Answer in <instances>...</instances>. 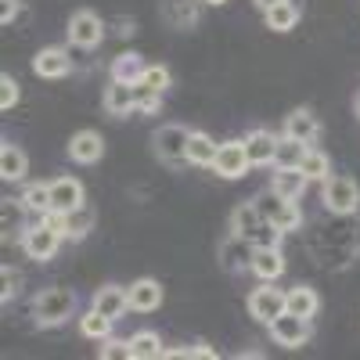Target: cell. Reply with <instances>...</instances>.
<instances>
[{
	"mask_svg": "<svg viewBox=\"0 0 360 360\" xmlns=\"http://www.w3.org/2000/svg\"><path fill=\"white\" fill-rule=\"evenodd\" d=\"M105 108H108L112 115L137 112V83H119V79H112L108 90H105Z\"/></svg>",
	"mask_w": 360,
	"mask_h": 360,
	"instance_id": "cell-15",
	"label": "cell"
},
{
	"mask_svg": "<svg viewBox=\"0 0 360 360\" xmlns=\"http://www.w3.org/2000/svg\"><path fill=\"white\" fill-rule=\"evenodd\" d=\"M285 137H295V141H303V144H314V141L321 137L317 115L307 112V108H295V112L285 119Z\"/></svg>",
	"mask_w": 360,
	"mask_h": 360,
	"instance_id": "cell-16",
	"label": "cell"
},
{
	"mask_svg": "<svg viewBox=\"0 0 360 360\" xmlns=\"http://www.w3.org/2000/svg\"><path fill=\"white\" fill-rule=\"evenodd\" d=\"M86 231H94V209H90V205H76L72 213H65V238H69V242L86 238Z\"/></svg>",
	"mask_w": 360,
	"mask_h": 360,
	"instance_id": "cell-25",
	"label": "cell"
},
{
	"mask_svg": "<svg viewBox=\"0 0 360 360\" xmlns=\"http://www.w3.org/2000/svg\"><path fill=\"white\" fill-rule=\"evenodd\" d=\"M18 202H25L29 213H40V217L51 213V184H29Z\"/></svg>",
	"mask_w": 360,
	"mask_h": 360,
	"instance_id": "cell-30",
	"label": "cell"
},
{
	"mask_svg": "<svg viewBox=\"0 0 360 360\" xmlns=\"http://www.w3.org/2000/svg\"><path fill=\"white\" fill-rule=\"evenodd\" d=\"M144 69L148 65L141 62V54H119L112 62V79H119V83H141Z\"/></svg>",
	"mask_w": 360,
	"mask_h": 360,
	"instance_id": "cell-27",
	"label": "cell"
},
{
	"mask_svg": "<svg viewBox=\"0 0 360 360\" xmlns=\"http://www.w3.org/2000/svg\"><path fill=\"white\" fill-rule=\"evenodd\" d=\"M266 328H270V339H274L278 346H285V349H299V346L310 339V321H307V317H295V314H288V310L278 314Z\"/></svg>",
	"mask_w": 360,
	"mask_h": 360,
	"instance_id": "cell-3",
	"label": "cell"
},
{
	"mask_svg": "<svg viewBox=\"0 0 360 360\" xmlns=\"http://www.w3.org/2000/svg\"><path fill=\"white\" fill-rule=\"evenodd\" d=\"M191 353H195V356H217V349H213V346H205V342H195Z\"/></svg>",
	"mask_w": 360,
	"mask_h": 360,
	"instance_id": "cell-43",
	"label": "cell"
},
{
	"mask_svg": "<svg viewBox=\"0 0 360 360\" xmlns=\"http://www.w3.org/2000/svg\"><path fill=\"white\" fill-rule=\"evenodd\" d=\"M25 169H29V162H25L22 148L11 144V141L0 144V176H4L8 184H15V180H25Z\"/></svg>",
	"mask_w": 360,
	"mask_h": 360,
	"instance_id": "cell-20",
	"label": "cell"
},
{
	"mask_svg": "<svg viewBox=\"0 0 360 360\" xmlns=\"http://www.w3.org/2000/svg\"><path fill=\"white\" fill-rule=\"evenodd\" d=\"M252 256H256V245L249 242V238L242 234H227L224 242H220V263L227 270H245L252 266Z\"/></svg>",
	"mask_w": 360,
	"mask_h": 360,
	"instance_id": "cell-9",
	"label": "cell"
},
{
	"mask_svg": "<svg viewBox=\"0 0 360 360\" xmlns=\"http://www.w3.org/2000/svg\"><path fill=\"white\" fill-rule=\"evenodd\" d=\"M15 101H18V79L11 72H4V76H0V108L11 112Z\"/></svg>",
	"mask_w": 360,
	"mask_h": 360,
	"instance_id": "cell-37",
	"label": "cell"
},
{
	"mask_svg": "<svg viewBox=\"0 0 360 360\" xmlns=\"http://www.w3.org/2000/svg\"><path fill=\"white\" fill-rule=\"evenodd\" d=\"M249 270H252L259 281H278V278L285 274V256H281V249H278V245H274V249H256Z\"/></svg>",
	"mask_w": 360,
	"mask_h": 360,
	"instance_id": "cell-19",
	"label": "cell"
},
{
	"mask_svg": "<svg viewBox=\"0 0 360 360\" xmlns=\"http://www.w3.org/2000/svg\"><path fill=\"white\" fill-rule=\"evenodd\" d=\"M299 169H303L307 180H324L328 173H332V162H328V155L317 152V148H307V155H303V162H299Z\"/></svg>",
	"mask_w": 360,
	"mask_h": 360,
	"instance_id": "cell-31",
	"label": "cell"
},
{
	"mask_svg": "<svg viewBox=\"0 0 360 360\" xmlns=\"http://www.w3.org/2000/svg\"><path fill=\"white\" fill-rule=\"evenodd\" d=\"M281 238H285V231H278L270 220H263L259 231L252 234V245H256V249H274V245H281Z\"/></svg>",
	"mask_w": 360,
	"mask_h": 360,
	"instance_id": "cell-35",
	"label": "cell"
},
{
	"mask_svg": "<svg viewBox=\"0 0 360 360\" xmlns=\"http://www.w3.org/2000/svg\"><path fill=\"white\" fill-rule=\"evenodd\" d=\"M72 314H76V292H69V288H47L33 303V317H37L40 328H58Z\"/></svg>",
	"mask_w": 360,
	"mask_h": 360,
	"instance_id": "cell-1",
	"label": "cell"
},
{
	"mask_svg": "<svg viewBox=\"0 0 360 360\" xmlns=\"http://www.w3.org/2000/svg\"><path fill=\"white\" fill-rule=\"evenodd\" d=\"M274 148H278V137L270 130H252L245 137V155L252 166H270L274 162Z\"/></svg>",
	"mask_w": 360,
	"mask_h": 360,
	"instance_id": "cell-18",
	"label": "cell"
},
{
	"mask_svg": "<svg viewBox=\"0 0 360 360\" xmlns=\"http://www.w3.org/2000/svg\"><path fill=\"white\" fill-rule=\"evenodd\" d=\"M249 166H252V162H249V155H245V141H227V144L217 148V159H213L217 176L238 180V176H245Z\"/></svg>",
	"mask_w": 360,
	"mask_h": 360,
	"instance_id": "cell-5",
	"label": "cell"
},
{
	"mask_svg": "<svg viewBox=\"0 0 360 360\" xmlns=\"http://www.w3.org/2000/svg\"><path fill=\"white\" fill-rule=\"evenodd\" d=\"M69 155H72V162H83V166L98 162V159L105 155V141H101V134H98V130H79V134H72V141H69Z\"/></svg>",
	"mask_w": 360,
	"mask_h": 360,
	"instance_id": "cell-14",
	"label": "cell"
},
{
	"mask_svg": "<svg viewBox=\"0 0 360 360\" xmlns=\"http://www.w3.org/2000/svg\"><path fill=\"white\" fill-rule=\"evenodd\" d=\"M321 184H324V209H328V213H339V217H346V213H356V209H360V188H356V180L353 176H332V173H328L324 180H321Z\"/></svg>",
	"mask_w": 360,
	"mask_h": 360,
	"instance_id": "cell-2",
	"label": "cell"
},
{
	"mask_svg": "<svg viewBox=\"0 0 360 360\" xmlns=\"http://www.w3.org/2000/svg\"><path fill=\"white\" fill-rule=\"evenodd\" d=\"M141 86L152 90V94H162V90L169 86V69L166 65H148L144 76H141Z\"/></svg>",
	"mask_w": 360,
	"mask_h": 360,
	"instance_id": "cell-32",
	"label": "cell"
},
{
	"mask_svg": "<svg viewBox=\"0 0 360 360\" xmlns=\"http://www.w3.org/2000/svg\"><path fill=\"white\" fill-rule=\"evenodd\" d=\"M285 310L295 314V317H307V321H310V317L321 310V295H317L310 285H295V288L285 292Z\"/></svg>",
	"mask_w": 360,
	"mask_h": 360,
	"instance_id": "cell-17",
	"label": "cell"
},
{
	"mask_svg": "<svg viewBox=\"0 0 360 360\" xmlns=\"http://www.w3.org/2000/svg\"><path fill=\"white\" fill-rule=\"evenodd\" d=\"M205 4H224V0H205Z\"/></svg>",
	"mask_w": 360,
	"mask_h": 360,
	"instance_id": "cell-45",
	"label": "cell"
},
{
	"mask_svg": "<svg viewBox=\"0 0 360 360\" xmlns=\"http://www.w3.org/2000/svg\"><path fill=\"white\" fill-rule=\"evenodd\" d=\"M127 292H130V310L137 314H152L162 307V285L155 278H137Z\"/></svg>",
	"mask_w": 360,
	"mask_h": 360,
	"instance_id": "cell-13",
	"label": "cell"
},
{
	"mask_svg": "<svg viewBox=\"0 0 360 360\" xmlns=\"http://www.w3.org/2000/svg\"><path fill=\"white\" fill-rule=\"evenodd\" d=\"M15 11H18V0H4V15H0V18H4V25L15 18Z\"/></svg>",
	"mask_w": 360,
	"mask_h": 360,
	"instance_id": "cell-42",
	"label": "cell"
},
{
	"mask_svg": "<svg viewBox=\"0 0 360 360\" xmlns=\"http://www.w3.org/2000/svg\"><path fill=\"white\" fill-rule=\"evenodd\" d=\"M169 22L176 25V29H188L198 15H195V4H191V0H169Z\"/></svg>",
	"mask_w": 360,
	"mask_h": 360,
	"instance_id": "cell-34",
	"label": "cell"
},
{
	"mask_svg": "<svg viewBox=\"0 0 360 360\" xmlns=\"http://www.w3.org/2000/svg\"><path fill=\"white\" fill-rule=\"evenodd\" d=\"M274 4H281V0H256V8H259V11H263V15H266V11H270V8H274Z\"/></svg>",
	"mask_w": 360,
	"mask_h": 360,
	"instance_id": "cell-44",
	"label": "cell"
},
{
	"mask_svg": "<svg viewBox=\"0 0 360 360\" xmlns=\"http://www.w3.org/2000/svg\"><path fill=\"white\" fill-rule=\"evenodd\" d=\"M112 324H115L112 317H105L101 310L90 307V310L79 317V332H83L86 339H98V342H101V339H108V335H112Z\"/></svg>",
	"mask_w": 360,
	"mask_h": 360,
	"instance_id": "cell-28",
	"label": "cell"
},
{
	"mask_svg": "<svg viewBox=\"0 0 360 360\" xmlns=\"http://www.w3.org/2000/svg\"><path fill=\"white\" fill-rule=\"evenodd\" d=\"M249 314H252L259 324H270L278 314H285V292H281V288H270V285L256 288V292L249 295Z\"/></svg>",
	"mask_w": 360,
	"mask_h": 360,
	"instance_id": "cell-8",
	"label": "cell"
},
{
	"mask_svg": "<svg viewBox=\"0 0 360 360\" xmlns=\"http://www.w3.org/2000/svg\"><path fill=\"white\" fill-rule=\"evenodd\" d=\"M62 242H65V238L58 234L54 227H47V224L40 220L37 227H29V231H25L22 249H25V256H29V259L47 263V259H54V252H58V245H62Z\"/></svg>",
	"mask_w": 360,
	"mask_h": 360,
	"instance_id": "cell-4",
	"label": "cell"
},
{
	"mask_svg": "<svg viewBox=\"0 0 360 360\" xmlns=\"http://www.w3.org/2000/svg\"><path fill=\"white\" fill-rule=\"evenodd\" d=\"M0 209H4V238H8V234H11V224H15V227L22 224V209H25V202H22V205H15V202H4Z\"/></svg>",
	"mask_w": 360,
	"mask_h": 360,
	"instance_id": "cell-40",
	"label": "cell"
},
{
	"mask_svg": "<svg viewBox=\"0 0 360 360\" xmlns=\"http://www.w3.org/2000/svg\"><path fill=\"white\" fill-rule=\"evenodd\" d=\"M166 349H162V339L155 332H137L130 339V360H159Z\"/></svg>",
	"mask_w": 360,
	"mask_h": 360,
	"instance_id": "cell-26",
	"label": "cell"
},
{
	"mask_svg": "<svg viewBox=\"0 0 360 360\" xmlns=\"http://www.w3.org/2000/svg\"><path fill=\"white\" fill-rule=\"evenodd\" d=\"M90 307L101 310V314L112 317V321H119V317L130 310V292L119 288V285H101V288L94 292V299H90Z\"/></svg>",
	"mask_w": 360,
	"mask_h": 360,
	"instance_id": "cell-11",
	"label": "cell"
},
{
	"mask_svg": "<svg viewBox=\"0 0 360 360\" xmlns=\"http://www.w3.org/2000/svg\"><path fill=\"white\" fill-rule=\"evenodd\" d=\"M188 137H191V130L176 127V123L159 127V134L152 137L155 155H159V159H166V162H180V159H188Z\"/></svg>",
	"mask_w": 360,
	"mask_h": 360,
	"instance_id": "cell-6",
	"label": "cell"
},
{
	"mask_svg": "<svg viewBox=\"0 0 360 360\" xmlns=\"http://www.w3.org/2000/svg\"><path fill=\"white\" fill-rule=\"evenodd\" d=\"M285 202H288V198H281L274 188H266V191L256 198V209H259V217H263V220H274V213H278Z\"/></svg>",
	"mask_w": 360,
	"mask_h": 360,
	"instance_id": "cell-36",
	"label": "cell"
},
{
	"mask_svg": "<svg viewBox=\"0 0 360 360\" xmlns=\"http://www.w3.org/2000/svg\"><path fill=\"white\" fill-rule=\"evenodd\" d=\"M101 356L108 360H130V342H119V339H101Z\"/></svg>",
	"mask_w": 360,
	"mask_h": 360,
	"instance_id": "cell-38",
	"label": "cell"
},
{
	"mask_svg": "<svg viewBox=\"0 0 360 360\" xmlns=\"http://www.w3.org/2000/svg\"><path fill=\"white\" fill-rule=\"evenodd\" d=\"M217 148H220V144H213V137H209V134L191 130V137H188V162H195V166H213Z\"/></svg>",
	"mask_w": 360,
	"mask_h": 360,
	"instance_id": "cell-24",
	"label": "cell"
},
{
	"mask_svg": "<svg viewBox=\"0 0 360 360\" xmlns=\"http://www.w3.org/2000/svg\"><path fill=\"white\" fill-rule=\"evenodd\" d=\"M76 205H83V184L76 176H58L51 180V209L54 213H72Z\"/></svg>",
	"mask_w": 360,
	"mask_h": 360,
	"instance_id": "cell-10",
	"label": "cell"
},
{
	"mask_svg": "<svg viewBox=\"0 0 360 360\" xmlns=\"http://www.w3.org/2000/svg\"><path fill=\"white\" fill-rule=\"evenodd\" d=\"M266 25L274 29V33H288V29L299 25V8L292 4V0H281V4H274L266 11Z\"/></svg>",
	"mask_w": 360,
	"mask_h": 360,
	"instance_id": "cell-29",
	"label": "cell"
},
{
	"mask_svg": "<svg viewBox=\"0 0 360 360\" xmlns=\"http://www.w3.org/2000/svg\"><path fill=\"white\" fill-rule=\"evenodd\" d=\"M270 224H274L278 231H285V234H288V231H295L299 224H303V213H299V205H295V202H285V205L278 209V213H274V220H270Z\"/></svg>",
	"mask_w": 360,
	"mask_h": 360,
	"instance_id": "cell-33",
	"label": "cell"
},
{
	"mask_svg": "<svg viewBox=\"0 0 360 360\" xmlns=\"http://www.w3.org/2000/svg\"><path fill=\"white\" fill-rule=\"evenodd\" d=\"M159 105H162V94H152V90H144L137 83V112H159Z\"/></svg>",
	"mask_w": 360,
	"mask_h": 360,
	"instance_id": "cell-39",
	"label": "cell"
},
{
	"mask_svg": "<svg viewBox=\"0 0 360 360\" xmlns=\"http://www.w3.org/2000/svg\"><path fill=\"white\" fill-rule=\"evenodd\" d=\"M356 115H360V94H356Z\"/></svg>",
	"mask_w": 360,
	"mask_h": 360,
	"instance_id": "cell-46",
	"label": "cell"
},
{
	"mask_svg": "<svg viewBox=\"0 0 360 360\" xmlns=\"http://www.w3.org/2000/svg\"><path fill=\"white\" fill-rule=\"evenodd\" d=\"M307 184H310V180L303 176V169H278L270 188H274L281 198H288V202H299V198H303V191H307Z\"/></svg>",
	"mask_w": 360,
	"mask_h": 360,
	"instance_id": "cell-21",
	"label": "cell"
},
{
	"mask_svg": "<svg viewBox=\"0 0 360 360\" xmlns=\"http://www.w3.org/2000/svg\"><path fill=\"white\" fill-rule=\"evenodd\" d=\"M69 69H72V58H69V51H62V47H44V51L33 58V72H37L40 79H62Z\"/></svg>",
	"mask_w": 360,
	"mask_h": 360,
	"instance_id": "cell-12",
	"label": "cell"
},
{
	"mask_svg": "<svg viewBox=\"0 0 360 360\" xmlns=\"http://www.w3.org/2000/svg\"><path fill=\"white\" fill-rule=\"evenodd\" d=\"M307 148H310V144L295 141V137H278L274 166H278V169H299V162H303V155H307Z\"/></svg>",
	"mask_w": 360,
	"mask_h": 360,
	"instance_id": "cell-23",
	"label": "cell"
},
{
	"mask_svg": "<svg viewBox=\"0 0 360 360\" xmlns=\"http://www.w3.org/2000/svg\"><path fill=\"white\" fill-rule=\"evenodd\" d=\"M101 37H105V22H101L94 11H76V15L69 18V40H72L76 47L90 51V47L101 44Z\"/></svg>",
	"mask_w": 360,
	"mask_h": 360,
	"instance_id": "cell-7",
	"label": "cell"
},
{
	"mask_svg": "<svg viewBox=\"0 0 360 360\" xmlns=\"http://www.w3.org/2000/svg\"><path fill=\"white\" fill-rule=\"evenodd\" d=\"M18 285H22V274H15L11 266H4V292H0V295H4V303L11 295H18Z\"/></svg>",
	"mask_w": 360,
	"mask_h": 360,
	"instance_id": "cell-41",
	"label": "cell"
},
{
	"mask_svg": "<svg viewBox=\"0 0 360 360\" xmlns=\"http://www.w3.org/2000/svg\"><path fill=\"white\" fill-rule=\"evenodd\" d=\"M259 224H263V217H259L256 202H242L231 213V234H242V238H249V242H252V234L259 231Z\"/></svg>",
	"mask_w": 360,
	"mask_h": 360,
	"instance_id": "cell-22",
	"label": "cell"
}]
</instances>
